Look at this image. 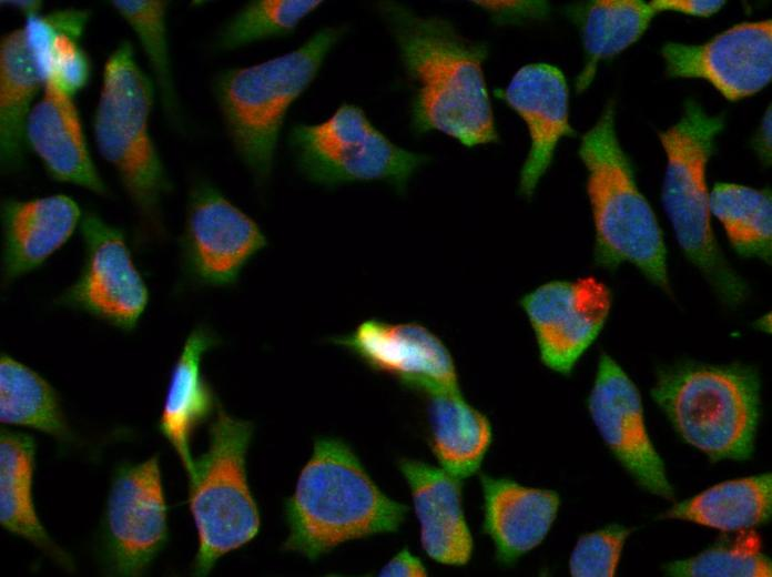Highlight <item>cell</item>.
I'll use <instances>...</instances> for the list:
<instances>
[{
  "label": "cell",
  "mask_w": 772,
  "mask_h": 577,
  "mask_svg": "<svg viewBox=\"0 0 772 577\" xmlns=\"http://www.w3.org/2000/svg\"><path fill=\"white\" fill-rule=\"evenodd\" d=\"M480 480L484 532L494 541L497 559L511 564L546 538L558 513L559 495L509 478L481 475Z\"/></svg>",
  "instance_id": "21"
},
{
  "label": "cell",
  "mask_w": 772,
  "mask_h": 577,
  "mask_svg": "<svg viewBox=\"0 0 772 577\" xmlns=\"http://www.w3.org/2000/svg\"><path fill=\"white\" fill-rule=\"evenodd\" d=\"M169 538L167 506L159 455L125 462L113 472L100 536L108 575L136 577L152 565Z\"/></svg>",
  "instance_id": "11"
},
{
  "label": "cell",
  "mask_w": 772,
  "mask_h": 577,
  "mask_svg": "<svg viewBox=\"0 0 772 577\" xmlns=\"http://www.w3.org/2000/svg\"><path fill=\"white\" fill-rule=\"evenodd\" d=\"M110 6L139 39L153 72L163 109L171 119L177 115L166 28L169 2L164 0H112Z\"/></svg>",
  "instance_id": "31"
},
{
  "label": "cell",
  "mask_w": 772,
  "mask_h": 577,
  "mask_svg": "<svg viewBox=\"0 0 772 577\" xmlns=\"http://www.w3.org/2000/svg\"><path fill=\"white\" fill-rule=\"evenodd\" d=\"M399 469L412 492L425 553L444 565L467 564L474 544L463 510L459 479L416 459H402Z\"/></svg>",
  "instance_id": "20"
},
{
  "label": "cell",
  "mask_w": 772,
  "mask_h": 577,
  "mask_svg": "<svg viewBox=\"0 0 772 577\" xmlns=\"http://www.w3.org/2000/svg\"><path fill=\"white\" fill-rule=\"evenodd\" d=\"M498 24L517 23L527 20L544 19L549 13L545 1H477Z\"/></svg>",
  "instance_id": "34"
},
{
  "label": "cell",
  "mask_w": 772,
  "mask_h": 577,
  "mask_svg": "<svg viewBox=\"0 0 772 577\" xmlns=\"http://www.w3.org/2000/svg\"><path fill=\"white\" fill-rule=\"evenodd\" d=\"M406 513L375 485L345 443L321 438L286 500L284 548L314 560L342 543L396 532Z\"/></svg>",
  "instance_id": "3"
},
{
  "label": "cell",
  "mask_w": 772,
  "mask_h": 577,
  "mask_svg": "<svg viewBox=\"0 0 772 577\" xmlns=\"http://www.w3.org/2000/svg\"><path fill=\"white\" fill-rule=\"evenodd\" d=\"M45 78L24 27L0 41V162L2 172L21 166L26 150V123L32 102Z\"/></svg>",
  "instance_id": "23"
},
{
  "label": "cell",
  "mask_w": 772,
  "mask_h": 577,
  "mask_svg": "<svg viewBox=\"0 0 772 577\" xmlns=\"http://www.w3.org/2000/svg\"><path fill=\"white\" fill-rule=\"evenodd\" d=\"M724 3L721 0H653L649 2V6L656 13L673 11L707 18L719 12Z\"/></svg>",
  "instance_id": "35"
},
{
  "label": "cell",
  "mask_w": 772,
  "mask_h": 577,
  "mask_svg": "<svg viewBox=\"0 0 772 577\" xmlns=\"http://www.w3.org/2000/svg\"><path fill=\"white\" fill-rule=\"evenodd\" d=\"M611 303L609 287L592 275L546 282L519 301L535 333L541 362L563 375L598 337Z\"/></svg>",
  "instance_id": "13"
},
{
  "label": "cell",
  "mask_w": 772,
  "mask_h": 577,
  "mask_svg": "<svg viewBox=\"0 0 772 577\" xmlns=\"http://www.w3.org/2000/svg\"><path fill=\"white\" fill-rule=\"evenodd\" d=\"M378 576L423 577L427 576V569L418 557L404 548L380 568Z\"/></svg>",
  "instance_id": "36"
},
{
  "label": "cell",
  "mask_w": 772,
  "mask_h": 577,
  "mask_svg": "<svg viewBox=\"0 0 772 577\" xmlns=\"http://www.w3.org/2000/svg\"><path fill=\"white\" fill-rule=\"evenodd\" d=\"M217 343L216 334L205 325L190 332L172 366L163 399L159 429L175 451L187 477L194 469L192 434L219 407L201 370L204 354Z\"/></svg>",
  "instance_id": "22"
},
{
  "label": "cell",
  "mask_w": 772,
  "mask_h": 577,
  "mask_svg": "<svg viewBox=\"0 0 772 577\" xmlns=\"http://www.w3.org/2000/svg\"><path fill=\"white\" fill-rule=\"evenodd\" d=\"M497 93L528 129L530 146L520 169L518 191L529 199L551 165L559 141L575 135L569 122L567 80L553 64L528 63Z\"/></svg>",
  "instance_id": "17"
},
{
  "label": "cell",
  "mask_w": 772,
  "mask_h": 577,
  "mask_svg": "<svg viewBox=\"0 0 772 577\" xmlns=\"http://www.w3.org/2000/svg\"><path fill=\"white\" fill-rule=\"evenodd\" d=\"M82 212L69 195L4 198L1 220V285L40 269L80 227Z\"/></svg>",
  "instance_id": "18"
},
{
  "label": "cell",
  "mask_w": 772,
  "mask_h": 577,
  "mask_svg": "<svg viewBox=\"0 0 772 577\" xmlns=\"http://www.w3.org/2000/svg\"><path fill=\"white\" fill-rule=\"evenodd\" d=\"M578 154L587 170L596 265L613 270L630 263L651 283L669 291L662 230L619 143L613 102L605 105L595 125L582 135Z\"/></svg>",
  "instance_id": "4"
},
{
  "label": "cell",
  "mask_w": 772,
  "mask_h": 577,
  "mask_svg": "<svg viewBox=\"0 0 772 577\" xmlns=\"http://www.w3.org/2000/svg\"><path fill=\"white\" fill-rule=\"evenodd\" d=\"M253 425L221 406L209 429L206 451L189 476V506L199 539L193 574L207 575L219 558L250 543L260 530V513L246 476Z\"/></svg>",
  "instance_id": "8"
},
{
  "label": "cell",
  "mask_w": 772,
  "mask_h": 577,
  "mask_svg": "<svg viewBox=\"0 0 772 577\" xmlns=\"http://www.w3.org/2000/svg\"><path fill=\"white\" fill-rule=\"evenodd\" d=\"M709 206L742 257L771 262L772 196L770 189H754L738 183L719 182L710 191Z\"/></svg>",
  "instance_id": "29"
},
{
  "label": "cell",
  "mask_w": 772,
  "mask_h": 577,
  "mask_svg": "<svg viewBox=\"0 0 772 577\" xmlns=\"http://www.w3.org/2000/svg\"><path fill=\"white\" fill-rule=\"evenodd\" d=\"M377 11L413 85L409 124L416 135L440 132L466 148L499 141L485 62L484 41L463 36L451 21L425 16L396 1Z\"/></svg>",
  "instance_id": "1"
},
{
  "label": "cell",
  "mask_w": 772,
  "mask_h": 577,
  "mask_svg": "<svg viewBox=\"0 0 772 577\" xmlns=\"http://www.w3.org/2000/svg\"><path fill=\"white\" fill-rule=\"evenodd\" d=\"M661 55L668 77L707 80L727 100L739 101L771 82L772 22H741L701 44L667 42Z\"/></svg>",
  "instance_id": "15"
},
{
  "label": "cell",
  "mask_w": 772,
  "mask_h": 577,
  "mask_svg": "<svg viewBox=\"0 0 772 577\" xmlns=\"http://www.w3.org/2000/svg\"><path fill=\"white\" fill-rule=\"evenodd\" d=\"M431 449L441 468L461 479L475 474L491 442L488 418L457 392L429 396Z\"/></svg>",
  "instance_id": "26"
},
{
  "label": "cell",
  "mask_w": 772,
  "mask_h": 577,
  "mask_svg": "<svg viewBox=\"0 0 772 577\" xmlns=\"http://www.w3.org/2000/svg\"><path fill=\"white\" fill-rule=\"evenodd\" d=\"M651 396L679 435L711 459L752 455L760 382L751 367L680 364L660 374Z\"/></svg>",
  "instance_id": "7"
},
{
  "label": "cell",
  "mask_w": 772,
  "mask_h": 577,
  "mask_svg": "<svg viewBox=\"0 0 772 577\" xmlns=\"http://www.w3.org/2000/svg\"><path fill=\"white\" fill-rule=\"evenodd\" d=\"M629 534V528L610 525L580 536L569 558L570 575L573 577L614 576Z\"/></svg>",
  "instance_id": "33"
},
{
  "label": "cell",
  "mask_w": 772,
  "mask_h": 577,
  "mask_svg": "<svg viewBox=\"0 0 772 577\" xmlns=\"http://www.w3.org/2000/svg\"><path fill=\"white\" fill-rule=\"evenodd\" d=\"M0 421L69 441L60 397L39 373L7 353L0 357Z\"/></svg>",
  "instance_id": "28"
},
{
  "label": "cell",
  "mask_w": 772,
  "mask_h": 577,
  "mask_svg": "<svg viewBox=\"0 0 772 577\" xmlns=\"http://www.w3.org/2000/svg\"><path fill=\"white\" fill-rule=\"evenodd\" d=\"M154 95L155 84L136 62L132 43L120 41L103 69L92 122L95 146L145 227L160 231L170 181L150 132Z\"/></svg>",
  "instance_id": "5"
},
{
  "label": "cell",
  "mask_w": 772,
  "mask_h": 577,
  "mask_svg": "<svg viewBox=\"0 0 772 577\" xmlns=\"http://www.w3.org/2000/svg\"><path fill=\"white\" fill-rule=\"evenodd\" d=\"M35 448L31 435L1 429L0 524L71 569V558L51 540L35 512L32 496Z\"/></svg>",
  "instance_id": "24"
},
{
  "label": "cell",
  "mask_w": 772,
  "mask_h": 577,
  "mask_svg": "<svg viewBox=\"0 0 772 577\" xmlns=\"http://www.w3.org/2000/svg\"><path fill=\"white\" fill-rule=\"evenodd\" d=\"M566 14L578 28L585 63L576 80L577 93L592 82L597 65L637 42L657 14L641 0H595L570 4Z\"/></svg>",
  "instance_id": "25"
},
{
  "label": "cell",
  "mask_w": 772,
  "mask_h": 577,
  "mask_svg": "<svg viewBox=\"0 0 772 577\" xmlns=\"http://www.w3.org/2000/svg\"><path fill=\"white\" fill-rule=\"evenodd\" d=\"M346 32L345 24L324 26L288 52L214 75L212 92L226 135L257 184L271 176L290 108Z\"/></svg>",
  "instance_id": "2"
},
{
  "label": "cell",
  "mask_w": 772,
  "mask_h": 577,
  "mask_svg": "<svg viewBox=\"0 0 772 577\" xmlns=\"http://www.w3.org/2000/svg\"><path fill=\"white\" fill-rule=\"evenodd\" d=\"M752 148L761 162L771 163V105L765 110L758 131L752 140Z\"/></svg>",
  "instance_id": "37"
},
{
  "label": "cell",
  "mask_w": 772,
  "mask_h": 577,
  "mask_svg": "<svg viewBox=\"0 0 772 577\" xmlns=\"http://www.w3.org/2000/svg\"><path fill=\"white\" fill-rule=\"evenodd\" d=\"M663 570L676 577H770L772 565L761 551L759 536L745 532L733 541L721 543L693 557L669 563Z\"/></svg>",
  "instance_id": "32"
},
{
  "label": "cell",
  "mask_w": 772,
  "mask_h": 577,
  "mask_svg": "<svg viewBox=\"0 0 772 577\" xmlns=\"http://www.w3.org/2000/svg\"><path fill=\"white\" fill-rule=\"evenodd\" d=\"M1 3L19 9L27 17L39 14V10L42 7L41 1H1Z\"/></svg>",
  "instance_id": "38"
},
{
  "label": "cell",
  "mask_w": 772,
  "mask_h": 577,
  "mask_svg": "<svg viewBox=\"0 0 772 577\" xmlns=\"http://www.w3.org/2000/svg\"><path fill=\"white\" fill-rule=\"evenodd\" d=\"M26 142L41 160L49 178L104 196L108 188L88 148L73 97L47 81L26 123Z\"/></svg>",
  "instance_id": "19"
},
{
  "label": "cell",
  "mask_w": 772,
  "mask_h": 577,
  "mask_svg": "<svg viewBox=\"0 0 772 577\" xmlns=\"http://www.w3.org/2000/svg\"><path fill=\"white\" fill-rule=\"evenodd\" d=\"M332 342L410 389L428 396L459 391L449 350L420 323L368 318Z\"/></svg>",
  "instance_id": "14"
},
{
  "label": "cell",
  "mask_w": 772,
  "mask_h": 577,
  "mask_svg": "<svg viewBox=\"0 0 772 577\" xmlns=\"http://www.w3.org/2000/svg\"><path fill=\"white\" fill-rule=\"evenodd\" d=\"M295 166L325 189L382 181L404 192L430 158L394 143L357 104L343 102L324 121L297 122L287 134Z\"/></svg>",
  "instance_id": "9"
},
{
  "label": "cell",
  "mask_w": 772,
  "mask_h": 577,
  "mask_svg": "<svg viewBox=\"0 0 772 577\" xmlns=\"http://www.w3.org/2000/svg\"><path fill=\"white\" fill-rule=\"evenodd\" d=\"M268 244L260 224L212 182L192 183L179 239L185 284L234 286L245 265Z\"/></svg>",
  "instance_id": "10"
},
{
  "label": "cell",
  "mask_w": 772,
  "mask_h": 577,
  "mask_svg": "<svg viewBox=\"0 0 772 577\" xmlns=\"http://www.w3.org/2000/svg\"><path fill=\"white\" fill-rule=\"evenodd\" d=\"M723 128L721 114L711 115L697 101L688 100L681 118L659 132L667 155L661 201L685 257L725 304L738 306L748 296V285L718 245L707 184L708 162Z\"/></svg>",
  "instance_id": "6"
},
{
  "label": "cell",
  "mask_w": 772,
  "mask_h": 577,
  "mask_svg": "<svg viewBox=\"0 0 772 577\" xmlns=\"http://www.w3.org/2000/svg\"><path fill=\"white\" fill-rule=\"evenodd\" d=\"M772 509V477L761 474L719 483L676 504L662 517L722 532H744L765 523Z\"/></svg>",
  "instance_id": "27"
},
{
  "label": "cell",
  "mask_w": 772,
  "mask_h": 577,
  "mask_svg": "<svg viewBox=\"0 0 772 577\" xmlns=\"http://www.w3.org/2000/svg\"><path fill=\"white\" fill-rule=\"evenodd\" d=\"M588 409L603 442L636 482L651 494L672 499L663 462L646 428L640 393L606 353L599 358Z\"/></svg>",
  "instance_id": "16"
},
{
  "label": "cell",
  "mask_w": 772,
  "mask_h": 577,
  "mask_svg": "<svg viewBox=\"0 0 772 577\" xmlns=\"http://www.w3.org/2000/svg\"><path fill=\"white\" fill-rule=\"evenodd\" d=\"M321 0H253L219 29L214 47L233 51L264 40L292 36L304 19L323 6Z\"/></svg>",
  "instance_id": "30"
},
{
  "label": "cell",
  "mask_w": 772,
  "mask_h": 577,
  "mask_svg": "<svg viewBox=\"0 0 772 577\" xmlns=\"http://www.w3.org/2000/svg\"><path fill=\"white\" fill-rule=\"evenodd\" d=\"M79 229L82 265L74 282L54 298V304L132 332L146 310L150 293L125 233L93 211L83 214Z\"/></svg>",
  "instance_id": "12"
}]
</instances>
